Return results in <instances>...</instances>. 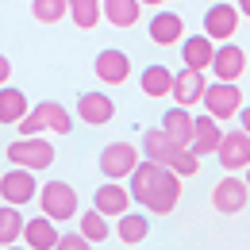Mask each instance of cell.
<instances>
[{
  "mask_svg": "<svg viewBox=\"0 0 250 250\" xmlns=\"http://www.w3.org/2000/svg\"><path fill=\"white\" fill-rule=\"evenodd\" d=\"M239 127L250 135V104H247V108H239Z\"/></svg>",
  "mask_w": 250,
  "mask_h": 250,
  "instance_id": "34",
  "label": "cell"
},
{
  "mask_svg": "<svg viewBox=\"0 0 250 250\" xmlns=\"http://www.w3.org/2000/svg\"><path fill=\"white\" fill-rule=\"evenodd\" d=\"M39 208H42V216H50L54 223L58 219H73L77 216V188L65 185V181H46V185L39 188Z\"/></svg>",
  "mask_w": 250,
  "mask_h": 250,
  "instance_id": "2",
  "label": "cell"
},
{
  "mask_svg": "<svg viewBox=\"0 0 250 250\" xmlns=\"http://www.w3.org/2000/svg\"><path fill=\"white\" fill-rule=\"evenodd\" d=\"M143 162V150H135L131 143H108L104 150H100V173L108 177V181H124L135 173V166Z\"/></svg>",
  "mask_w": 250,
  "mask_h": 250,
  "instance_id": "3",
  "label": "cell"
},
{
  "mask_svg": "<svg viewBox=\"0 0 250 250\" xmlns=\"http://www.w3.org/2000/svg\"><path fill=\"white\" fill-rule=\"evenodd\" d=\"M16 127H20V135H42V131H46V127H42V120H39L35 112H27V116H23Z\"/></svg>",
  "mask_w": 250,
  "mask_h": 250,
  "instance_id": "32",
  "label": "cell"
},
{
  "mask_svg": "<svg viewBox=\"0 0 250 250\" xmlns=\"http://www.w3.org/2000/svg\"><path fill=\"white\" fill-rule=\"evenodd\" d=\"M93 208L96 212H104V216H124L127 208H131V192H127L120 181H104V185L93 192Z\"/></svg>",
  "mask_w": 250,
  "mask_h": 250,
  "instance_id": "16",
  "label": "cell"
},
{
  "mask_svg": "<svg viewBox=\"0 0 250 250\" xmlns=\"http://www.w3.org/2000/svg\"><path fill=\"white\" fill-rule=\"evenodd\" d=\"M181 146L162 131V127H150L146 135H143V158H150V162H158V166H169V158L177 154Z\"/></svg>",
  "mask_w": 250,
  "mask_h": 250,
  "instance_id": "19",
  "label": "cell"
},
{
  "mask_svg": "<svg viewBox=\"0 0 250 250\" xmlns=\"http://www.w3.org/2000/svg\"><path fill=\"white\" fill-rule=\"evenodd\" d=\"M219 166L227 169V173H235V169H247L250 166V135L239 127V131H223V139H219Z\"/></svg>",
  "mask_w": 250,
  "mask_h": 250,
  "instance_id": "8",
  "label": "cell"
},
{
  "mask_svg": "<svg viewBox=\"0 0 250 250\" xmlns=\"http://www.w3.org/2000/svg\"><path fill=\"white\" fill-rule=\"evenodd\" d=\"M35 196H39V181H35L31 169L16 166V169H8V173L0 177V200H4V204L23 208V204H31Z\"/></svg>",
  "mask_w": 250,
  "mask_h": 250,
  "instance_id": "5",
  "label": "cell"
},
{
  "mask_svg": "<svg viewBox=\"0 0 250 250\" xmlns=\"http://www.w3.org/2000/svg\"><path fill=\"white\" fill-rule=\"evenodd\" d=\"M4 250H27V247H16V243H12V247H4Z\"/></svg>",
  "mask_w": 250,
  "mask_h": 250,
  "instance_id": "37",
  "label": "cell"
},
{
  "mask_svg": "<svg viewBox=\"0 0 250 250\" xmlns=\"http://www.w3.org/2000/svg\"><path fill=\"white\" fill-rule=\"evenodd\" d=\"M100 12H104V20H108L112 27H135L143 4H139V0H100Z\"/></svg>",
  "mask_w": 250,
  "mask_h": 250,
  "instance_id": "22",
  "label": "cell"
},
{
  "mask_svg": "<svg viewBox=\"0 0 250 250\" xmlns=\"http://www.w3.org/2000/svg\"><path fill=\"white\" fill-rule=\"evenodd\" d=\"M23 239V216L16 204H0V247H12Z\"/></svg>",
  "mask_w": 250,
  "mask_h": 250,
  "instance_id": "26",
  "label": "cell"
},
{
  "mask_svg": "<svg viewBox=\"0 0 250 250\" xmlns=\"http://www.w3.org/2000/svg\"><path fill=\"white\" fill-rule=\"evenodd\" d=\"M139 85H143V93L150 96V100L169 96V89H173V69H166V65H146L143 77H139Z\"/></svg>",
  "mask_w": 250,
  "mask_h": 250,
  "instance_id": "24",
  "label": "cell"
},
{
  "mask_svg": "<svg viewBox=\"0 0 250 250\" xmlns=\"http://www.w3.org/2000/svg\"><path fill=\"white\" fill-rule=\"evenodd\" d=\"M219 139H223V131H219L216 116H208V112H204V116H192V143H188V146H192L200 158H204V154H216V150H219Z\"/></svg>",
  "mask_w": 250,
  "mask_h": 250,
  "instance_id": "15",
  "label": "cell"
},
{
  "mask_svg": "<svg viewBox=\"0 0 250 250\" xmlns=\"http://www.w3.org/2000/svg\"><path fill=\"white\" fill-rule=\"evenodd\" d=\"M162 131H166L177 146H188V143H192V112L181 108V104H177V108H169V112L162 116Z\"/></svg>",
  "mask_w": 250,
  "mask_h": 250,
  "instance_id": "20",
  "label": "cell"
},
{
  "mask_svg": "<svg viewBox=\"0 0 250 250\" xmlns=\"http://www.w3.org/2000/svg\"><path fill=\"white\" fill-rule=\"evenodd\" d=\"M166 4H169V0H166Z\"/></svg>",
  "mask_w": 250,
  "mask_h": 250,
  "instance_id": "39",
  "label": "cell"
},
{
  "mask_svg": "<svg viewBox=\"0 0 250 250\" xmlns=\"http://www.w3.org/2000/svg\"><path fill=\"white\" fill-rule=\"evenodd\" d=\"M31 112L42 120V127L54 131V135H69V131H73V120H69V112H65L58 100H42V104H35Z\"/></svg>",
  "mask_w": 250,
  "mask_h": 250,
  "instance_id": "23",
  "label": "cell"
},
{
  "mask_svg": "<svg viewBox=\"0 0 250 250\" xmlns=\"http://www.w3.org/2000/svg\"><path fill=\"white\" fill-rule=\"evenodd\" d=\"M58 239H62V235H58V223L50 216L23 219V243H27V250H54Z\"/></svg>",
  "mask_w": 250,
  "mask_h": 250,
  "instance_id": "14",
  "label": "cell"
},
{
  "mask_svg": "<svg viewBox=\"0 0 250 250\" xmlns=\"http://www.w3.org/2000/svg\"><path fill=\"white\" fill-rule=\"evenodd\" d=\"M4 154H8L12 166H23V169L39 173V169H50L54 166V143L42 139V135H20L16 143L4 146Z\"/></svg>",
  "mask_w": 250,
  "mask_h": 250,
  "instance_id": "1",
  "label": "cell"
},
{
  "mask_svg": "<svg viewBox=\"0 0 250 250\" xmlns=\"http://www.w3.org/2000/svg\"><path fill=\"white\" fill-rule=\"evenodd\" d=\"M235 8H239V16H247V20H250V0H239Z\"/></svg>",
  "mask_w": 250,
  "mask_h": 250,
  "instance_id": "35",
  "label": "cell"
},
{
  "mask_svg": "<svg viewBox=\"0 0 250 250\" xmlns=\"http://www.w3.org/2000/svg\"><path fill=\"white\" fill-rule=\"evenodd\" d=\"M247 200H250V188L247 181H239V177H219L216 188H212V208L216 212H223V216H239L243 208H247Z\"/></svg>",
  "mask_w": 250,
  "mask_h": 250,
  "instance_id": "7",
  "label": "cell"
},
{
  "mask_svg": "<svg viewBox=\"0 0 250 250\" xmlns=\"http://www.w3.org/2000/svg\"><path fill=\"white\" fill-rule=\"evenodd\" d=\"M204 112L208 116H216V120H235L239 116V108H243V89L235 85V81H216V85H208L204 89Z\"/></svg>",
  "mask_w": 250,
  "mask_h": 250,
  "instance_id": "4",
  "label": "cell"
},
{
  "mask_svg": "<svg viewBox=\"0 0 250 250\" xmlns=\"http://www.w3.org/2000/svg\"><path fill=\"white\" fill-rule=\"evenodd\" d=\"M247 188H250V166H247Z\"/></svg>",
  "mask_w": 250,
  "mask_h": 250,
  "instance_id": "38",
  "label": "cell"
},
{
  "mask_svg": "<svg viewBox=\"0 0 250 250\" xmlns=\"http://www.w3.org/2000/svg\"><path fill=\"white\" fill-rule=\"evenodd\" d=\"M181 188H185V185H181V177L166 166V169H162V177L154 181V188H150V196L143 200V208H146V212H154V216H169V212L177 208V200H181Z\"/></svg>",
  "mask_w": 250,
  "mask_h": 250,
  "instance_id": "6",
  "label": "cell"
},
{
  "mask_svg": "<svg viewBox=\"0 0 250 250\" xmlns=\"http://www.w3.org/2000/svg\"><path fill=\"white\" fill-rule=\"evenodd\" d=\"M112 116H116V104H112L108 93H81L77 120H85L89 127H104V124H112Z\"/></svg>",
  "mask_w": 250,
  "mask_h": 250,
  "instance_id": "13",
  "label": "cell"
},
{
  "mask_svg": "<svg viewBox=\"0 0 250 250\" xmlns=\"http://www.w3.org/2000/svg\"><path fill=\"white\" fill-rule=\"evenodd\" d=\"M81 235L89 239V243H104L108 235H112V223H108V216L104 212H81Z\"/></svg>",
  "mask_w": 250,
  "mask_h": 250,
  "instance_id": "28",
  "label": "cell"
},
{
  "mask_svg": "<svg viewBox=\"0 0 250 250\" xmlns=\"http://www.w3.org/2000/svg\"><path fill=\"white\" fill-rule=\"evenodd\" d=\"M146 235H150V219L143 216V212H131L127 208L124 216H116V239L120 243L139 247V243H146Z\"/></svg>",
  "mask_w": 250,
  "mask_h": 250,
  "instance_id": "18",
  "label": "cell"
},
{
  "mask_svg": "<svg viewBox=\"0 0 250 250\" xmlns=\"http://www.w3.org/2000/svg\"><path fill=\"white\" fill-rule=\"evenodd\" d=\"M235 31H239V8L235 4H212L204 12V35L212 42H231Z\"/></svg>",
  "mask_w": 250,
  "mask_h": 250,
  "instance_id": "9",
  "label": "cell"
},
{
  "mask_svg": "<svg viewBox=\"0 0 250 250\" xmlns=\"http://www.w3.org/2000/svg\"><path fill=\"white\" fill-rule=\"evenodd\" d=\"M93 69H96V81H104V85H124L127 77H131V58H127L124 50L108 46V50L96 54Z\"/></svg>",
  "mask_w": 250,
  "mask_h": 250,
  "instance_id": "12",
  "label": "cell"
},
{
  "mask_svg": "<svg viewBox=\"0 0 250 250\" xmlns=\"http://www.w3.org/2000/svg\"><path fill=\"white\" fill-rule=\"evenodd\" d=\"M23 116H27V96H23V89L0 85V124H20Z\"/></svg>",
  "mask_w": 250,
  "mask_h": 250,
  "instance_id": "25",
  "label": "cell"
},
{
  "mask_svg": "<svg viewBox=\"0 0 250 250\" xmlns=\"http://www.w3.org/2000/svg\"><path fill=\"white\" fill-rule=\"evenodd\" d=\"M204 89H208V77H204V69H181V73H173V89L169 96L181 104V108H192V104H200L204 100Z\"/></svg>",
  "mask_w": 250,
  "mask_h": 250,
  "instance_id": "10",
  "label": "cell"
},
{
  "mask_svg": "<svg viewBox=\"0 0 250 250\" xmlns=\"http://www.w3.org/2000/svg\"><path fill=\"white\" fill-rule=\"evenodd\" d=\"M181 58H185L188 69H208V65H212V58H216V42H212L208 35H188Z\"/></svg>",
  "mask_w": 250,
  "mask_h": 250,
  "instance_id": "21",
  "label": "cell"
},
{
  "mask_svg": "<svg viewBox=\"0 0 250 250\" xmlns=\"http://www.w3.org/2000/svg\"><path fill=\"white\" fill-rule=\"evenodd\" d=\"M69 4V20L81 27V31H93L96 23L104 20V12H100V0H65Z\"/></svg>",
  "mask_w": 250,
  "mask_h": 250,
  "instance_id": "27",
  "label": "cell"
},
{
  "mask_svg": "<svg viewBox=\"0 0 250 250\" xmlns=\"http://www.w3.org/2000/svg\"><path fill=\"white\" fill-rule=\"evenodd\" d=\"M8 77H12V62L0 54V85H8Z\"/></svg>",
  "mask_w": 250,
  "mask_h": 250,
  "instance_id": "33",
  "label": "cell"
},
{
  "mask_svg": "<svg viewBox=\"0 0 250 250\" xmlns=\"http://www.w3.org/2000/svg\"><path fill=\"white\" fill-rule=\"evenodd\" d=\"M169 169H173V173H177V177L185 181V177H192V173L200 169V154H196L192 146H181L177 154L169 158Z\"/></svg>",
  "mask_w": 250,
  "mask_h": 250,
  "instance_id": "30",
  "label": "cell"
},
{
  "mask_svg": "<svg viewBox=\"0 0 250 250\" xmlns=\"http://www.w3.org/2000/svg\"><path fill=\"white\" fill-rule=\"evenodd\" d=\"M185 39V20L177 12H154L150 20V42L154 46H173Z\"/></svg>",
  "mask_w": 250,
  "mask_h": 250,
  "instance_id": "17",
  "label": "cell"
},
{
  "mask_svg": "<svg viewBox=\"0 0 250 250\" xmlns=\"http://www.w3.org/2000/svg\"><path fill=\"white\" fill-rule=\"evenodd\" d=\"M208 69L216 73V81H239L247 73V50L235 42H223V46H216V58Z\"/></svg>",
  "mask_w": 250,
  "mask_h": 250,
  "instance_id": "11",
  "label": "cell"
},
{
  "mask_svg": "<svg viewBox=\"0 0 250 250\" xmlns=\"http://www.w3.org/2000/svg\"><path fill=\"white\" fill-rule=\"evenodd\" d=\"M54 250H93V243H89L81 231H73V235H62V239L54 243Z\"/></svg>",
  "mask_w": 250,
  "mask_h": 250,
  "instance_id": "31",
  "label": "cell"
},
{
  "mask_svg": "<svg viewBox=\"0 0 250 250\" xmlns=\"http://www.w3.org/2000/svg\"><path fill=\"white\" fill-rule=\"evenodd\" d=\"M139 4H150V8H158V4H166V0H139Z\"/></svg>",
  "mask_w": 250,
  "mask_h": 250,
  "instance_id": "36",
  "label": "cell"
},
{
  "mask_svg": "<svg viewBox=\"0 0 250 250\" xmlns=\"http://www.w3.org/2000/svg\"><path fill=\"white\" fill-rule=\"evenodd\" d=\"M31 16L39 23H62L69 16V4L65 0H31Z\"/></svg>",
  "mask_w": 250,
  "mask_h": 250,
  "instance_id": "29",
  "label": "cell"
}]
</instances>
